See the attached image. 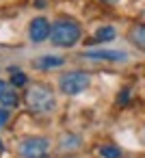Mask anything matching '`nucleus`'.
Returning <instances> with one entry per match:
<instances>
[{
	"instance_id": "8",
	"label": "nucleus",
	"mask_w": 145,
	"mask_h": 158,
	"mask_svg": "<svg viewBox=\"0 0 145 158\" xmlns=\"http://www.w3.org/2000/svg\"><path fill=\"white\" fill-rule=\"evenodd\" d=\"M63 65H65V59L63 56H54V54H46V56L35 61L37 69H56V67H63Z\"/></svg>"
},
{
	"instance_id": "11",
	"label": "nucleus",
	"mask_w": 145,
	"mask_h": 158,
	"mask_svg": "<svg viewBox=\"0 0 145 158\" xmlns=\"http://www.w3.org/2000/svg\"><path fill=\"white\" fill-rule=\"evenodd\" d=\"M130 41H132L134 46H139V48L145 50V24L132 28V33H130Z\"/></svg>"
},
{
	"instance_id": "14",
	"label": "nucleus",
	"mask_w": 145,
	"mask_h": 158,
	"mask_svg": "<svg viewBox=\"0 0 145 158\" xmlns=\"http://www.w3.org/2000/svg\"><path fill=\"white\" fill-rule=\"evenodd\" d=\"M7 121H9V113H7V108L2 106V108H0V128H2Z\"/></svg>"
},
{
	"instance_id": "15",
	"label": "nucleus",
	"mask_w": 145,
	"mask_h": 158,
	"mask_svg": "<svg viewBox=\"0 0 145 158\" xmlns=\"http://www.w3.org/2000/svg\"><path fill=\"white\" fill-rule=\"evenodd\" d=\"M2 149H5V143H2V139H0V154H2Z\"/></svg>"
},
{
	"instance_id": "7",
	"label": "nucleus",
	"mask_w": 145,
	"mask_h": 158,
	"mask_svg": "<svg viewBox=\"0 0 145 158\" xmlns=\"http://www.w3.org/2000/svg\"><path fill=\"white\" fill-rule=\"evenodd\" d=\"M18 104H20L18 87H13V85H5V89L0 91V106H5V108H15Z\"/></svg>"
},
{
	"instance_id": "5",
	"label": "nucleus",
	"mask_w": 145,
	"mask_h": 158,
	"mask_svg": "<svg viewBox=\"0 0 145 158\" xmlns=\"http://www.w3.org/2000/svg\"><path fill=\"white\" fill-rule=\"evenodd\" d=\"M82 56L89 59V61H106V63H123V61H128V52H123V50H106V48L85 50Z\"/></svg>"
},
{
	"instance_id": "17",
	"label": "nucleus",
	"mask_w": 145,
	"mask_h": 158,
	"mask_svg": "<svg viewBox=\"0 0 145 158\" xmlns=\"http://www.w3.org/2000/svg\"><path fill=\"white\" fill-rule=\"evenodd\" d=\"M104 2H117V0H104Z\"/></svg>"
},
{
	"instance_id": "12",
	"label": "nucleus",
	"mask_w": 145,
	"mask_h": 158,
	"mask_svg": "<svg viewBox=\"0 0 145 158\" xmlns=\"http://www.w3.org/2000/svg\"><path fill=\"white\" fill-rule=\"evenodd\" d=\"M100 156L102 158H121L123 152L119 147H115V145H102L100 147Z\"/></svg>"
},
{
	"instance_id": "1",
	"label": "nucleus",
	"mask_w": 145,
	"mask_h": 158,
	"mask_svg": "<svg viewBox=\"0 0 145 158\" xmlns=\"http://www.w3.org/2000/svg\"><path fill=\"white\" fill-rule=\"evenodd\" d=\"M26 104H28V108L33 113L48 115V113H52L56 108V95H54L52 87H48L44 82H37L26 91Z\"/></svg>"
},
{
	"instance_id": "4",
	"label": "nucleus",
	"mask_w": 145,
	"mask_h": 158,
	"mask_svg": "<svg viewBox=\"0 0 145 158\" xmlns=\"http://www.w3.org/2000/svg\"><path fill=\"white\" fill-rule=\"evenodd\" d=\"M18 154L22 158H46L50 154V141L46 136H26L18 143Z\"/></svg>"
},
{
	"instance_id": "10",
	"label": "nucleus",
	"mask_w": 145,
	"mask_h": 158,
	"mask_svg": "<svg viewBox=\"0 0 145 158\" xmlns=\"http://www.w3.org/2000/svg\"><path fill=\"white\" fill-rule=\"evenodd\" d=\"M78 145H80V139H78L76 134H63V136H61V143H59L61 152H72V149H76Z\"/></svg>"
},
{
	"instance_id": "9",
	"label": "nucleus",
	"mask_w": 145,
	"mask_h": 158,
	"mask_svg": "<svg viewBox=\"0 0 145 158\" xmlns=\"http://www.w3.org/2000/svg\"><path fill=\"white\" fill-rule=\"evenodd\" d=\"M115 28L113 26H100L97 31H95V35H93V39L97 41V44H104V41H110V39H115Z\"/></svg>"
},
{
	"instance_id": "2",
	"label": "nucleus",
	"mask_w": 145,
	"mask_h": 158,
	"mask_svg": "<svg viewBox=\"0 0 145 158\" xmlns=\"http://www.w3.org/2000/svg\"><path fill=\"white\" fill-rule=\"evenodd\" d=\"M80 39V26L76 20H69V18H61L56 22H52V28H50V41L56 46V48H72L76 46Z\"/></svg>"
},
{
	"instance_id": "13",
	"label": "nucleus",
	"mask_w": 145,
	"mask_h": 158,
	"mask_svg": "<svg viewBox=\"0 0 145 158\" xmlns=\"http://www.w3.org/2000/svg\"><path fill=\"white\" fill-rule=\"evenodd\" d=\"M11 85L13 87H22V85H26V74L24 72H20V69H11Z\"/></svg>"
},
{
	"instance_id": "6",
	"label": "nucleus",
	"mask_w": 145,
	"mask_h": 158,
	"mask_svg": "<svg viewBox=\"0 0 145 158\" xmlns=\"http://www.w3.org/2000/svg\"><path fill=\"white\" fill-rule=\"evenodd\" d=\"M50 28H52V24H50L44 15L33 18L31 24H28V39H31L33 44H41V41H46V39L50 37Z\"/></svg>"
},
{
	"instance_id": "3",
	"label": "nucleus",
	"mask_w": 145,
	"mask_h": 158,
	"mask_svg": "<svg viewBox=\"0 0 145 158\" xmlns=\"http://www.w3.org/2000/svg\"><path fill=\"white\" fill-rule=\"evenodd\" d=\"M91 85V76L82 69H74V72H67L59 78V89L61 93L65 95H78L82 93L87 87Z\"/></svg>"
},
{
	"instance_id": "16",
	"label": "nucleus",
	"mask_w": 145,
	"mask_h": 158,
	"mask_svg": "<svg viewBox=\"0 0 145 158\" xmlns=\"http://www.w3.org/2000/svg\"><path fill=\"white\" fill-rule=\"evenodd\" d=\"M5 85H7L5 80H0V91H2V89H5Z\"/></svg>"
}]
</instances>
